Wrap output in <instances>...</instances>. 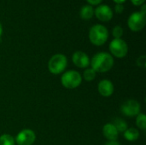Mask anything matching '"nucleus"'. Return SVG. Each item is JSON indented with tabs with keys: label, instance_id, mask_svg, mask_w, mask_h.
<instances>
[{
	"label": "nucleus",
	"instance_id": "22",
	"mask_svg": "<svg viewBox=\"0 0 146 145\" xmlns=\"http://www.w3.org/2000/svg\"><path fill=\"white\" fill-rule=\"evenodd\" d=\"M131 1H132V3H133L134 5H136V6H140V5L144 4V3H145V0H131Z\"/></svg>",
	"mask_w": 146,
	"mask_h": 145
},
{
	"label": "nucleus",
	"instance_id": "10",
	"mask_svg": "<svg viewBox=\"0 0 146 145\" xmlns=\"http://www.w3.org/2000/svg\"><path fill=\"white\" fill-rule=\"evenodd\" d=\"M72 61L74 64L79 68H87L91 62L88 55L80 50L76 51L73 54Z\"/></svg>",
	"mask_w": 146,
	"mask_h": 145
},
{
	"label": "nucleus",
	"instance_id": "6",
	"mask_svg": "<svg viewBox=\"0 0 146 145\" xmlns=\"http://www.w3.org/2000/svg\"><path fill=\"white\" fill-rule=\"evenodd\" d=\"M145 15H143L140 12L133 13L127 20V25L133 32H139L142 30L145 26Z\"/></svg>",
	"mask_w": 146,
	"mask_h": 145
},
{
	"label": "nucleus",
	"instance_id": "20",
	"mask_svg": "<svg viewBox=\"0 0 146 145\" xmlns=\"http://www.w3.org/2000/svg\"><path fill=\"white\" fill-rule=\"evenodd\" d=\"M137 65L141 68H145L146 67V56H141L137 59Z\"/></svg>",
	"mask_w": 146,
	"mask_h": 145
},
{
	"label": "nucleus",
	"instance_id": "8",
	"mask_svg": "<svg viewBox=\"0 0 146 145\" xmlns=\"http://www.w3.org/2000/svg\"><path fill=\"white\" fill-rule=\"evenodd\" d=\"M18 145H33L36 140V134L31 129L21 130L15 138Z\"/></svg>",
	"mask_w": 146,
	"mask_h": 145
},
{
	"label": "nucleus",
	"instance_id": "26",
	"mask_svg": "<svg viewBox=\"0 0 146 145\" xmlns=\"http://www.w3.org/2000/svg\"><path fill=\"white\" fill-rule=\"evenodd\" d=\"M113 1H114L115 3H121V4H122L126 0H113Z\"/></svg>",
	"mask_w": 146,
	"mask_h": 145
},
{
	"label": "nucleus",
	"instance_id": "21",
	"mask_svg": "<svg viewBox=\"0 0 146 145\" xmlns=\"http://www.w3.org/2000/svg\"><path fill=\"white\" fill-rule=\"evenodd\" d=\"M124 10V6L121 3H116L115 6V11L116 13H122Z\"/></svg>",
	"mask_w": 146,
	"mask_h": 145
},
{
	"label": "nucleus",
	"instance_id": "5",
	"mask_svg": "<svg viewBox=\"0 0 146 145\" xmlns=\"http://www.w3.org/2000/svg\"><path fill=\"white\" fill-rule=\"evenodd\" d=\"M110 55L117 58H123L127 55L128 46L125 40L121 38H114L109 46Z\"/></svg>",
	"mask_w": 146,
	"mask_h": 145
},
{
	"label": "nucleus",
	"instance_id": "23",
	"mask_svg": "<svg viewBox=\"0 0 146 145\" xmlns=\"http://www.w3.org/2000/svg\"><path fill=\"white\" fill-rule=\"evenodd\" d=\"M90 4H92V5H98V4H99L103 0H86Z\"/></svg>",
	"mask_w": 146,
	"mask_h": 145
},
{
	"label": "nucleus",
	"instance_id": "27",
	"mask_svg": "<svg viewBox=\"0 0 146 145\" xmlns=\"http://www.w3.org/2000/svg\"><path fill=\"white\" fill-rule=\"evenodd\" d=\"M2 33H3V26H2V25H1V23H0V38H1V36H2Z\"/></svg>",
	"mask_w": 146,
	"mask_h": 145
},
{
	"label": "nucleus",
	"instance_id": "1",
	"mask_svg": "<svg viewBox=\"0 0 146 145\" xmlns=\"http://www.w3.org/2000/svg\"><path fill=\"white\" fill-rule=\"evenodd\" d=\"M114 62V58L110 53L102 51L93 56L90 65L96 73H106L112 69Z\"/></svg>",
	"mask_w": 146,
	"mask_h": 145
},
{
	"label": "nucleus",
	"instance_id": "25",
	"mask_svg": "<svg viewBox=\"0 0 146 145\" xmlns=\"http://www.w3.org/2000/svg\"><path fill=\"white\" fill-rule=\"evenodd\" d=\"M145 11H146V7H145V4H143L142 5V8H141V10L139 11L141 14H143V15H145Z\"/></svg>",
	"mask_w": 146,
	"mask_h": 145
},
{
	"label": "nucleus",
	"instance_id": "13",
	"mask_svg": "<svg viewBox=\"0 0 146 145\" xmlns=\"http://www.w3.org/2000/svg\"><path fill=\"white\" fill-rule=\"evenodd\" d=\"M123 134H124L125 139L127 140V141H129V142L136 141L139 138V130L136 129V128H133V127L127 128L123 132Z\"/></svg>",
	"mask_w": 146,
	"mask_h": 145
},
{
	"label": "nucleus",
	"instance_id": "14",
	"mask_svg": "<svg viewBox=\"0 0 146 145\" xmlns=\"http://www.w3.org/2000/svg\"><path fill=\"white\" fill-rule=\"evenodd\" d=\"M80 17L84 20H90L94 15V9L92 5H85L80 9Z\"/></svg>",
	"mask_w": 146,
	"mask_h": 145
},
{
	"label": "nucleus",
	"instance_id": "2",
	"mask_svg": "<svg viewBox=\"0 0 146 145\" xmlns=\"http://www.w3.org/2000/svg\"><path fill=\"white\" fill-rule=\"evenodd\" d=\"M109 38L108 29L100 24L92 26L89 31V39L92 44L97 46H101L106 43Z\"/></svg>",
	"mask_w": 146,
	"mask_h": 145
},
{
	"label": "nucleus",
	"instance_id": "18",
	"mask_svg": "<svg viewBox=\"0 0 146 145\" xmlns=\"http://www.w3.org/2000/svg\"><path fill=\"white\" fill-rule=\"evenodd\" d=\"M0 145H15V138L9 134H3L0 136Z\"/></svg>",
	"mask_w": 146,
	"mask_h": 145
},
{
	"label": "nucleus",
	"instance_id": "19",
	"mask_svg": "<svg viewBox=\"0 0 146 145\" xmlns=\"http://www.w3.org/2000/svg\"><path fill=\"white\" fill-rule=\"evenodd\" d=\"M112 34L115 38H121V36L123 35V28L121 26H115L113 28Z\"/></svg>",
	"mask_w": 146,
	"mask_h": 145
},
{
	"label": "nucleus",
	"instance_id": "15",
	"mask_svg": "<svg viewBox=\"0 0 146 145\" xmlns=\"http://www.w3.org/2000/svg\"><path fill=\"white\" fill-rule=\"evenodd\" d=\"M112 124L115 126V128L117 129L118 132H124L128 128L127 122L124 120H122V119L117 118V119H115L114 121V123H112Z\"/></svg>",
	"mask_w": 146,
	"mask_h": 145
},
{
	"label": "nucleus",
	"instance_id": "11",
	"mask_svg": "<svg viewBox=\"0 0 146 145\" xmlns=\"http://www.w3.org/2000/svg\"><path fill=\"white\" fill-rule=\"evenodd\" d=\"M98 90L102 97H109L112 96V94L114 93L115 87L113 83L110 79H103L98 83Z\"/></svg>",
	"mask_w": 146,
	"mask_h": 145
},
{
	"label": "nucleus",
	"instance_id": "24",
	"mask_svg": "<svg viewBox=\"0 0 146 145\" xmlns=\"http://www.w3.org/2000/svg\"><path fill=\"white\" fill-rule=\"evenodd\" d=\"M105 145H121L120 144V143L119 142H117V141H108Z\"/></svg>",
	"mask_w": 146,
	"mask_h": 145
},
{
	"label": "nucleus",
	"instance_id": "4",
	"mask_svg": "<svg viewBox=\"0 0 146 145\" xmlns=\"http://www.w3.org/2000/svg\"><path fill=\"white\" fill-rule=\"evenodd\" d=\"M68 66V59L63 54H56L48 62V69L52 74L63 73Z\"/></svg>",
	"mask_w": 146,
	"mask_h": 145
},
{
	"label": "nucleus",
	"instance_id": "17",
	"mask_svg": "<svg viewBox=\"0 0 146 145\" xmlns=\"http://www.w3.org/2000/svg\"><path fill=\"white\" fill-rule=\"evenodd\" d=\"M96 75H97V73L92 68H87L83 72V78L87 82H90V81L94 80L95 78H96Z\"/></svg>",
	"mask_w": 146,
	"mask_h": 145
},
{
	"label": "nucleus",
	"instance_id": "3",
	"mask_svg": "<svg viewBox=\"0 0 146 145\" xmlns=\"http://www.w3.org/2000/svg\"><path fill=\"white\" fill-rule=\"evenodd\" d=\"M61 83L66 89H75L82 83V76L78 71L75 70L66 71L61 77Z\"/></svg>",
	"mask_w": 146,
	"mask_h": 145
},
{
	"label": "nucleus",
	"instance_id": "7",
	"mask_svg": "<svg viewBox=\"0 0 146 145\" xmlns=\"http://www.w3.org/2000/svg\"><path fill=\"white\" fill-rule=\"evenodd\" d=\"M121 113L127 117L137 116L141 111V106L139 103L136 100L130 99L126 101L121 107Z\"/></svg>",
	"mask_w": 146,
	"mask_h": 145
},
{
	"label": "nucleus",
	"instance_id": "9",
	"mask_svg": "<svg viewBox=\"0 0 146 145\" xmlns=\"http://www.w3.org/2000/svg\"><path fill=\"white\" fill-rule=\"evenodd\" d=\"M94 14L96 17L102 21H109L113 17L112 9L106 4L98 5L96 9H94Z\"/></svg>",
	"mask_w": 146,
	"mask_h": 145
},
{
	"label": "nucleus",
	"instance_id": "12",
	"mask_svg": "<svg viewBox=\"0 0 146 145\" xmlns=\"http://www.w3.org/2000/svg\"><path fill=\"white\" fill-rule=\"evenodd\" d=\"M103 135L108 141H116L119 132L112 123H107L103 127Z\"/></svg>",
	"mask_w": 146,
	"mask_h": 145
},
{
	"label": "nucleus",
	"instance_id": "16",
	"mask_svg": "<svg viewBox=\"0 0 146 145\" xmlns=\"http://www.w3.org/2000/svg\"><path fill=\"white\" fill-rule=\"evenodd\" d=\"M136 125L137 126L142 130L145 131L146 129V115L143 113H139L136 116Z\"/></svg>",
	"mask_w": 146,
	"mask_h": 145
}]
</instances>
